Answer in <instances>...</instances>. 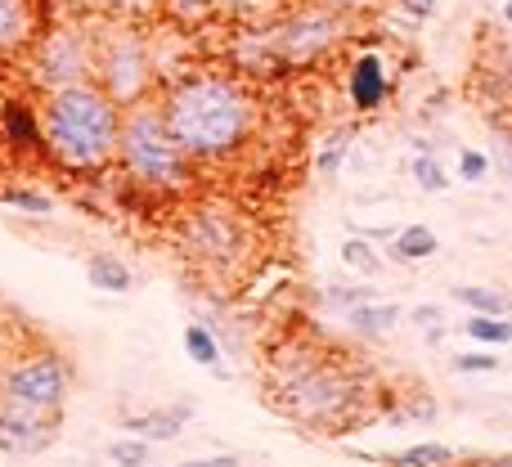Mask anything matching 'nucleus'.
Wrapping results in <instances>:
<instances>
[{"label": "nucleus", "instance_id": "nucleus-1", "mask_svg": "<svg viewBox=\"0 0 512 467\" xmlns=\"http://www.w3.org/2000/svg\"><path fill=\"white\" fill-rule=\"evenodd\" d=\"M176 144L194 162H225L252 140L256 104L243 81L221 72H185L158 99Z\"/></svg>", "mask_w": 512, "mask_h": 467}, {"label": "nucleus", "instance_id": "nucleus-2", "mask_svg": "<svg viewBox=\"0 0 512 467\" xmlns=\"http://www.w3.org/2000/svg\"><path fill=\"white\" fill-rule=\"evenodd\" d=\"M45 153L68 171H104L117 158V131H122V104L99 81L59 86L41 104Z\"/></svg>", "mask_w": 512, "mask_h": 467}, {"label": "nucleus", "instance_id": "nucleus-3", "mask_svg": "<svg viewBox=\"0 0 512 467\" xmlns=\"http://www.w3.org/2000/svg\"><path fill=\"white\" fill-rule=\"evenodd\" d=\"M117 167L126 180L153 189V194H185L198 180V162L176 144L167 117L158 104L140 99V104L122 108V131H117Z\"/></svg>", "mask_w": 512, "mask_h": 467}, {"label": "nucleus", "instance_id": "nucleus-4", "mask_svg": "<svg viewBox=\"0 0 512 467\" xmlns=\"http://www.w3.org/2000/svg\"><path fill=\"white\" fill-rule=\"evenodd\" d=\"M270 405L306 427H342L360 405V382L342 364L301 351L297 360H279Z\"/></svg>", "mask_w": 512, "mask_h": 467}, {"label": "nucleus", "instance_id": "nucleus-5", "mask_svg": "<svg viewBox=\"0 0 512 467\" xmlns=\"http://www.w3.org/2000/svg\"><path fill=\"white\" fill-rule=\"evenodd\" d=\"M68 387H72V369L59 351H27L5 360L0 405L27 409V414H63Z\"/></svg>", "mask_w": 512, "mask_h": 467}, {"label": "nucleus", "instance_id": "nucleus-6", "mask_svg": "<svg viewBox=\"0 0 512 467\" xmlns=\"http://www.w3.org/2000/svg\"><path fill=\"white\" fill-rule=\"evenodd\" d=\"M342 32H346V23H342V14H337V5H306V9H297V14H288L283 23H274L270 32L261 36V45L274 63L297 68V63L324 59V54L342 41Z\"/></svg>", "mask_w": 512, "mask_h": 467}, {"label": "nucleus", "instance_id": "nucleus-7", "mask_svg": "<svg viewBox=\"0 0 512 467\" xmlns=\"http://www.w3.org/2000/svg\"><path fill=\"white\" fill-rule=\"evenodd\" d=\"M95 81L117 99L122 108L140 104L153 86V63L149 50L135 32H113L108 41H99L95 50Z\"/></svg>", "mask_w": 512, "mask_h": 467}, {"label": "nucleus", "instance_id": "nucleus-8", "mask_svg": "<svg viewBox=\"0 0 512 467\" xmlns=\"http://www.w3.org/2000/svg\"><path fill=\"white\" fill-rule=\"evenodd\" d=\"M36 86L50 95L59 86H77V81H95V50L81 32H41L32 50Z\"/></svg>", "mask_w": 512, "mask_h": 467}, {"label": "nucleus", "instance_id": "nucleus-9", "mask_svg": "<svg viewBox=\"0 0 512 467\" xmlns=\"http://www.w3.org/2000/svg\"><path fill=\"white\" fill-rule=\"evenodd\" d=\"M180 238H185V252L189 256H198V261H212V265L239 261L243 247H248L239 216L221 212V207H198V212H189L185 225H180Z\"/></svg>", "mask_w": 512, "mask_h": 467}, {"label": "nucleus", "instance_id": "nucleus-10", "mask_svg": "<svg viewBox=\"0 0 512 467\" xmlns=\"http://www.w3.org/2000/svg\"><path fill=\"white\" fill-rule=\"evenodd\" d=\"M59 441V414H27V409L0 405V454L32 459Z\"/></svg>", "mask_w": 512, "mask_h": 467}, {"label": "nucleus", "instance_id": "nucleus-11", "mask_svg": "<svg viewBox=\"0 0 512 467\" xmlns=\"http://www.w3.org/2000/svg\"><path fill=\"white\" fill-rule=\"evenodd\" d=\"M346 95H351V108L355 113H378L391 95V72H387V59L382 54H360L346 72Z\"/></svg>", "mask_w": 512, "mask_h": 467}, {"label": "nucleus", "instance_id": "nucleus-12", "mask_svg": "<svg viewBox=\"0 0 512 467\" xmlns=\"http://www.w3.org/2000/svg\"><path fill=\"white\" fill-rule=\"evenodd\" d=\"M0 135L14 153H41L45 149V126H41V108L23 95L0 99Z\"/></svg>", "mask_w": 512, "mask_h": 467}, {"label": "nucleus", "instance_id": "nucleus-13", "mask_svg": "<svg viewBox=\"0 0 512 467\" xmlns=\"http://www.w3.org/2000/svg\"><path fill=\"white\" fill-rule=\"evenodd\" d=\"M41 36L36 0H0V54H27Z\"/></svg>", "mask_w": 512, "mask_h": 467}, {"label": "nucleus", "instance_id": "nucleus-14", "mask_svg": "<svg viewBox=\"0 0 512 467\" xmlns=\"http://www.w3.org/2000/svg\"><path fill=\"white\" fill-rule=\"evenodd\" d=\"M194 418V405L189 400H180V405H167V409H153V414H135V418H122L126 432L144 436V441H176L180 432H185V423Z\"/></svg>", "mask_w": 512, "mask_h": 467}, {"label": "nucleus", "instance_id": "nucleus-15", "mask_svg": "<svg viewBox=\"0 0 512 467\" xmlns=\"http://www.w3.org/2000/svg\"><path fill=\"white\" fill-rule=\"evenodd\" d=\"M86 279H90V288H99V292H131V283H135L131 265L113 252H90L86 256Z\"/></svg>", "mask_w": 512, "mask_h": 467}, {"label": "nucleus", "instance_id": "nucleus-16", "mask_svg": "<svg viewBox=\"0 0 512 467\" xmlns=\"http://www.w3.org/2000/svg\"><path fill=\"white\" fill-rule=\"evenodd\" d=\"M346 324L360 337H387L400 324V306H391V301H364V306L346 310Z\"/></svg>", "mask_w": 512, "mask_h": 467}, {"label": "nucleus", "instance_id": "nucleus-17", "mask_svg": "<svg viewBox=\"0 0 512 467\" xmlns=\"http://www.w3.org/2000/svg\"><path fill=\"white\" fill-rule=\"evenodd\" d=\"M436 252H441V238L427 230V225H405L387 247L391 261H427V256H436Z\"/></svg>", "mask_w": 512, "mask_h": 467}, {"label": "nucleus", "instance_id": "nucleus-18", "mask_svg": "<svg viewBox=\"0 0 512 467\" xmlns=\"http://www.w3.org/2000/svg\"><path fill=\"white\" fill-rule=\"evenodd\" d=\"M454 301H459V306H468L472 315L512 319V301H508L499 288H481V283H468V288H454Z\"/></svg>", "mask_w": 512, "mask_h": 467}, {"label": "nucleus", "instance_id": "nucleus-19", "mask_svg": "<svg viewBox=\"0 0 512 467\" xmlns=\"http://www.w3.org/2000/svg\"><path fill=\"white\" fill-rule=\"evenodd\" d=\"M185 355L194 364H203V369H221V342H216V333L207 324L185 328Z\"/></svg>", "mask_w": 512, "mask_h": 467}, {"label": "nucleus", "instance_id": "nucleus-20", "mask_svg": "<svg viewBox=\"0 0 512 467\" xmlns=\"http://www.w3.org/2000/svg\"><path fill=\"white\" fill-rule=\"evenodd\" d=\"M450 463H454V450L450 445H436V441L414 445V450H400L387 459V467H450Z\"/></svg>", "mask_w": 512, "mask_h": 467}, {"label": "nucleus", "instance_id": "nucleus-21", "mask_svg": "<svg viewBox=\"0 0 512 467\" xmlns=\"http://www.w3.org/2000/svg\"><path fill=\"white\" fill-rule=\"evenodd\" d=\"M463 328H468V337H477V342H486V346L512 342V319H499V315H472Z\"/></svg>", "mask_w": 512, "mask_h": 467}, {"label": "nucleus", "instance_id": "nucleus-22", "mask_svg": "<svg viewBox=\"0 0 512 467\" xmlns=\"http://www.w3.org/2000/svg\"><path fill=\"white\" fill-rule=\"evenodd\" d=\"M108 459H113L117 467H149L153 445L144 441V436H122V441L108 445Z\"/></svg>", "mask_w": 512, "mask_h": 467}, {"label": "nucleus", "instance_id": "nucleus-23", "mask_svg": "<svg viewBox=\"0 0 512 467\" xmlns=\"http://www.w3.org/2000/svg\"><path fill=\"white\" fill-rule=\"evenodd\" d=\"M0 203L18 207L27 216H54V198L41 194V189H0Z\"/></svg>", "mask_w": 512, "mask_h": 467}, {"label": "nucleus", "instance_id": "nucleus-24", "mask_svg": "<svg viewBox=\"0 0 512 467\" xmlns=\"http://www.w3.org/2000/svg\"><path fill=\"white\" fill-rule=\"evenodd\" d=\"M342 261L351 265V270L369 274V279H373V274H382V265H387L369 243H364V238H346V243H342Z\"/></svg>", "mask_w": 512, "mask_h": 467}, {"label": "nucleus", "instance_id": "nucleus-25", "mask_svg": "<svg viewBox=\"0 0 512 467\" xmlns=\"http://www.w3.org/2000/svg\"><path fill=\"white\" fill-rule=\"evenodd\" d=\"M414 185L423 189V194H445V189H450V176H445V167L432 158V153H423V158L414 162Z\"/></svg>", "mask_w": 512, "mask_h": 467}, {"label": "nucleus", "instance_id": "nucleus-26", "mask_svg": "<svg viewBox=\"0 0 512 467\" xmlns=\"http://www.w3.org/2000/svg\"><path fill=\"white\" fill-rule=\"evenodd\" d=\"M490 176V158L481 149H463L459 153V180H468V185H481V180Z\"/></svg>", "mask_w": 512, "mask_h": 467}, {"label": "nucleus", "instance_id": "nucleus-27", "mask_svg": "<svg viewBox=\"0 0 512 467\" xmlns=\"http://www.w3.org/2000/svg\"><path fill=\"white\" fill-rule=\"evenodd\" d=\"M167 5L171 18H180V23H198V18H207L216 9V0H162Z\"/></svg>", "mask_w": 512, "mask_h": 467}, {"label": "nucleus", "instance_id": "nucleus-28", "mask_svg": "<svg viewBox=\"0 0 512 467\" xmlns=\"http://www.w3.org/2000/svg\"><path fill=\"white\" fill-rule=\"evenodd\" d=\"M324 301L337 310H351V306H364V301H378V292L373 288H328Z\"/></svg>", "mask_w": 512, "mask_h": 467}, {"label": "nucleus", "instance_id": "nucleus-29", "mask_svg": "<svg viewBox=\"0 0 512 467\" xmlns=\"http://www.w3.org/2000/svg\"><path fill=\"white\" fill-rule=\"evenodd\" d=\"M499 369V355L495 351H468L454 360V373H495Z\"/></svg>", "mask_w": 512, "mask_h": 467}, {"label": "nucleus", "instance_id": "nucleus-30", "mask_svg": "<svg viewBox=\"0 0 512 467\" xmlns=\"http://www.w3.org/2000/svg\"><path fill=\"white\" fill-rule=\"evenodd\" d=\"M490 167L499 176L512 180V131H495V153H490Z\"/></svg>", "mask_w": 512, "mask_h": 467}, {"label": "nucleus", "instance_id": "nucleus-31", "mask_svg": "<svg viewBox=\"0 0 512 467\" xmlns=\"http://www.w3.org/2000/svg\"><path fill=\"white\" fill-rule=\"evenodd\" d=\"M342 153H346V135H342V140H333L324 153H319V162H315V167H319V176H324V180H333V176H337V167H342Z\"/></svg>", "mask_w": 512, "mask_h": 467}, {"label": "nucleus", "instance_id": "nucleus-32", "mask_svg": "<svg viewBox=\"0 0 512 467\" xmlns=\"http://www.w3.org/2000/svg\"><path fill=\"white\" fill-rule=\"evenodd\" d=\"M171 467H243L234 454H212V459H185V463H171Z\"/></svg>", "mask_w": 512, "mask_h": 467}, {"label": "nucleus", "instance_id": "nucleus-33", "mask_svg": "<svg viewBox=\"0 0 512 467\" xmlns=\"http://www.w3.org/2000/svg\"><path fill=\"white\" fill-rule=\"evenodd\" d=\"M400 9H405L409 18H432L436 14V0H400Z\"/></svg>", "mask_w": 512, "mask_h": 467}, {"label": "nucleus", "instance_id": "nucleus-34", "mask_svg": "<svg viewBox=\"0 0 512 467\" xmlns=\"http://www.w3.org/2000/svg\"><path fill=\"white\" fill-rule=\"evenodd\" d=\"M414 324H423V328L441 324V310H436V306H418V310H414Z\"/></svg>", "mask_w": 512, "mask_h": 467}, {"label": "nucleus", "instance_id": "nucleus-35", "mask_svg": "<svg viewBox=\"0 0 512 467\" xmlns=\"http://www.w3.org/2000/svg\"><path fill=\"white\" fill-rule=\"evenodd\" d=\"M90 5H99V9H131V5H140V0H90Z\"/></svg>", "mask_w": 512, "mask_h": 467}, {"label": "nucleus", "instance_id": "nucleus-36", "mask_svg": "<svg viewBox=\"0 0 512 467\" xmlns=\"http://www.w3.org/2000/svg\"><path fill=\"white\" fill-rule=\"evenodd\" d=\"M486 467H512V454H499V459H490Z\"/></svg>", "mask_w": 512, "mask_h": 467}, {"label": "nucleus", "instance_id": "nucleus-37", "mask_svg": "<svg viewBox=\"0 0 512 467\" xmlns=\"http://www.w3.org/2000/svg\"><path fill=\"white\" fill-rule=\"evenodd\" d=\"M239 5H256V9H261V5H279V0H239Z\"/></svg>", "mask_w": 512, "mask_h": 467}, {"label": "nucleus", "instance_id": "nucleus-38", "mask_svg": "<svg viewBox=\"0 0 512 467\" xmlns=\"http://www.w3.org/2000/svg\"><path fill=\"white\" fill-rule=\"evenodd\" d=\"M504 23H512V0H508V5H504Z\"/></svg>", "mask_w": 512, "mask_h": 467}, {"label": "nucleus", "instance_id": "nucleus-39", "mask_svg": "<svg viewBox=\"0 0 512 467\" xmlns=\"http://www.w3.org/2000/svg\"><path fill=\"white\" fill-rule=\"evenodd\" d=\"M328 5H337V9H342V5H355V0H328Z\"/></svg>", "mask_w": 512, "mask_h": 467}, {"label": "nucleus", "instance_id": "nucleus-40", "mask_svg": "<svg viewBox=\"0 0 512 467\" xmlns=\"http://www.w3.org/2000/svg\"><path fill=\"white\" fill-rule=\"evenodd\" d=\"M0 373H5V346H0Z\"/></svg>", "mask_w": 512, "mask_h": 467}]
</instances>
